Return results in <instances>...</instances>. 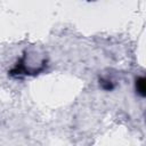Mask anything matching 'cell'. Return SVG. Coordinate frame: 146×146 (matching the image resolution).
Returning <instances> with one entry per match:
<instances>
[{
    "label": "cell",
    "instance_id": "1",
    "mask_svg": "<svg viewBox=\"0 0 146 146\" xmlns=\"http://www.w3.org/2000/svg\"><path fill=\"white\" fill-rule=\"evenodd\" d=\"M136 90L141 97H145V95H146V80L144 76H139L136 79Z\"/></svg>",
    "mask_w": 146,
    "mask_h": 146
},
{
    "label": "cell",
    "instance_id": "2",
    "mask_svg": "<svg viewBox=\"0 0 146 146\" xmlns=\"http://www.w3.org/2000/svg\"><path fill=\"white\" fill-rule=\"evenodd\" d=\"M102 88L105 90H112L113 89V84L111 81H103L102 80Z\"/></svg>",
    "mask_w": 146,
    "mask_h": 146
}]
</instances>
